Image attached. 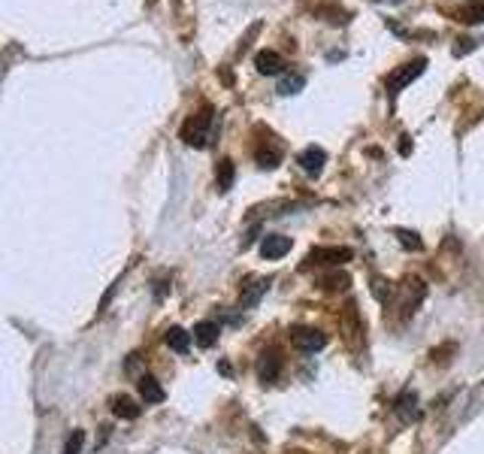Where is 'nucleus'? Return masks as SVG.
<instances>
[{
  "mask_svg": "<svg viewBox=\"0 0 484 454\" xmlns=\"http://www.w3.org/2000/svg\"><path fill=\"white\" fill-rule=\"evenodd\" d=\"M209 127H212V106H203L200 112H194V116L182 125V140H185L188 146L203 149L209 140Z\"/></svg>",
  "mask_w": 484,
  "mask_h": 454,
  "instance_id": "1",
  "label": "nucleus"
},
{
  "mask_svg": "<svg viewBox=\"0 0 484 454\" xmlns=\"http://www.w3.org/2000/svg\"><path fill=\"white\" fill-rule=\"evenodd\" d=\"M424 67H427V61L424 58H415V61H406V64H399L397 70L388 76V94H397L399 88H406L412 79H418L424 73Z\"/></svg>",
  "mask_w": 484,
  "mask_h": 454,
  "instance_id": "2",
  "label": "nucleus"
},
{
  "mask_svg": "<svg viewBox=\"0 0 484 454\" xmlns=\"http://www.w3.org/2000/svg\"><path fill=\"white\" fill-rule=\"evenodd\" d=\"M309 263H330V267H339V263L351 261V248L345 246H330V248H312L306 257Z\"/></svg>",
  "mask_w": 484,
  "mask_h": 454,
  "instance_id": "3",
  "label": "nucleus"
},
{
  "mask_svg": "<svg viewBox=\"0 0 484 454\" xmlns=\"http://www.w3.org/2000/svg\"><path fill=\"white\" fill-rule=\"evenodd\" d=\"M291 343H294V348H300V352H318V348H324L327 336L315 327H297L291 333Z\"/></svg>",
  "mask_w": 484,
  "mask_h": 454,
  "instance_id": "4",
  "label": "nucleus"
},
{
  "mask_svg": "<svg viewBox=\"0 0 484 454\" xmlns=\"http://www.w3.org/2000/svg\"><path fill=\"white\" fill-rule=\"evenodd\" d=\"M291 252V237H282V233H267L261 242V255L267 257V261H278V257H285Z\"/></svg>",
  "mask_w": 484,
  "mask_h": 454,
  "instance_id": "5",
  "label": "nucleus"
},
{
  "mask_svg": "<svg viewBox=\"0 0 484 454\" xmlns=\"http://www.w3.org/2000/svg\"><path fill=\"white\" fill-rule=\"evenodd\" d=\"M297 164L302 166V173H309V176H318V173L324 170V164H327V155H324V149L309 146V149H302V151H300Z\"/></svg>",
  "mask_w": 484,
  "mask_h": 454,
  "instance_id": "6",
  "label": "nucleus"
},
{
  "mask_svg": "<svg viewBox=\"0 0 484 454\" xmlns=\"http://www.w3.org/2000/svg\"><path fill=\"white\" fill-rule=\"evenodd\" d=\"M254 67H257V73H263V76H276V73H282L285 61H282L278 52L263 49V52H257V55H254Z\"/></svg>",
  "mask_w": 484,
  "mask_h": 454,
  "instance_id": "7",
  "label": "nucleus"
},
{
  "mask_svg": "<svg viewBox=\"0 0 484 454\" xmlns=\"http://www.w3.org/2000/svg\"><path fill=\"white\" fill-rule=\"evenodd\" d=\"M136 388H140V397L146 400V403H164V397H166L155 376H142L140 382H136Z\"/></svg>",
  "mask_w": 484,
  "mask_h": 454,
  "instance_id": "8",
  "label": "nucleus"
},
{
  "mask_svg": "<svg viewBox=\"0 0 484 454\" xmlns=\"http://www.w3.org/2000/svg\"><path fill=\"white\" fill-rule=\"evenodd\" d=\"M278 369H282V360L276 358V354H263L261 360H257V376L263 378V382H276L278 378Z\"/></svg>",
  "mask_w": 484,
  "mask_h": 454,
  "instance_id": "9",
  "label": "nucleus"
},
{
  "mask_svg": "<svg viewBox=\"0 0 484 454\" xmlns=\"http://www.w3.org/2000/svg\"><path fill=\"white\" fill-rule=\"evenodd\" d=\"M218 333H221V327H218L215 321H200V324L194 327V339H197V343H200L203 348H209V345H215Z\"/></svg>",
  "mask_w": 484,
  "mask_h": 454,
  "instance_id": "10",
  "label": "nucleus"
},
{
  "mask_svg": "<svg viewBox=\"0 0 484 454\" xmlns=\"http://www.w3.org/2000/svg\"><path fill=\"white\" fill-rule=\"evenodd\" d=\"M233 176H236V166H233V161H218L215 166V182H218V191H230L233 188Z\"/></svg>",
  "mask_w": 484,
  "mask_h": 454,
  "instance_id": "11",
  "label": "nucleus"
},
{
  "mask_svg": "<svg viewBox=\"0 0 484 454\" xmlns=\"http://www.w3.org/2000/svg\"><path fill=\"white\" fill-rule=\"evenodd\" d=\"M164 339H166V345H170L173 352H179V354H185L188 348H191V333L182 330V327H170Z\"/></svg>",
  "mask_w": 484,
  "mask_h": 454,
  "instance_id": "12",
  "label": "nucleus"
},
{
  "mask_svg": "<svg viewBox=\"0 0 484 454\" xmlns=\"http://www.w3.org/2000/svg\"><path fill=\"white\" fill-rule=\"evenodd\" d=\"M112 412H116L118 418H124V421L140 418V406H136L131 397H116V400H112Z\"/></svg>",
  "mask_w": 484,
  "mask_h": 454,
  "instance_id": "13",
  "label": "nucleus"
},
{
  "mask_svg": "<svg viewBox=\"0 0 484 454\" xmlns=\"http://www.w3.org/2000/svg\"><path fill=\"white\" fill-rule=\"evenodd\" d=\"M267 288H270V279H257V282H252L245 291H242V306H245V309L254 306V303L267 294Z\"/></svg>",
  "mask_w": 484,
  "mask_h": 454,
  "instance_id": "14",
  "label": "nucleus"
},
{
  "mask_svg": "<svg viewBox=\"0 0 484 454\" xmlns=\"http://www.w3.org/2000/svg\"><path fill=\"white\" fill-rule=\"evenodd\" d=\"M460 19H463L466 25H478V21H484V0H469L466 6H460Z\"/></svg>",
  "mask_w": 484,
  "mask_h": 454,
  "instance_id": "15",
  "label": "nucleus"
},
{
  "mask_svg": "<svg viewBox=\"0 0 484 454\" xmlns=\"http://www.w3.org/2000/svg\"><path fill=\"white\" fill-rule=\"evenodd\" d=\"M415 406H418V397H415V393H403V397H399L397 400V415H399V418H403V421H408V418H412V415L415 412H418V409H415Z\"/></svg>",
  "mask_w": 484,
  "mask_h": 454,
  "instance_id": "16",
  "label": "nucleus"
},
{
  "mask_svg": "<svg viewBox=\"0 0 484 454\" xmlns=\"http://www.w3.org/2000/svg\"><path fill=\"white\" fill-rule=\"evenodd\" d=\"M278 161H282V151H278V149H267V146L257 149V164H261V166L272 170V166H278Z\"/></svg>",
  "mask_w": 484,
  "mask_h": 454,
  "instance_id": "17",
  "label": "nucleus"
},
{
  "mask_svg": "<svg viewBox=\"0 0 484 454\" xmlns=\"http://www.w3.org/2000/svg\"><path fill=\"white\" fill-rule=\"evenodd\" d=\"M306 85V79H302L300 73H294V76H285L282 82H278V94H297V91Z\"/></svg>",
  "mask_w": 484,
  "mask_h": 454,
  "instance_id": "18",
  "label": "nucleus"
},
{
  "mask_svg": "<svg viewBox=\"0 0 484 454\" xmlns=\"http://www.w3.org/2000/svg\"><path fill=\"white\" fill-rule=\"evenodd\" d=\"M348 282H351V279L345 276V272H333V276H324V288H327V291H345L348 288Z\"/></svg>",
  "mask_w": 484,
  "mask_h": 454,
  "instance_id": "19",
  "label": "nucleus"
},
{
  "mask_svg": "<svg viewBox=\"0 0 484 454\" xmlns=\"http://www.w3.org/2000/svg\"><path fill=\"white\" fill-rule=\"evenodd\" d=\"M82 445H85V433H82V430H73V436L67 439V445H64V454H82Z\"/></svg>",
  "mask_w": 484,
  "mask_h": 454,
  "instance_id": "20",
  "label": "nucleus"
},
{
  "mask_svg": "<svg viewBox=\"0 0 484 454\" xmlns=\"http://www.w3.org/2000/svg\"><path fill=\"white\" fill-rule=\"evenodd\" d=\"M397 237H399V242H403L406 248H415V252H421V248H424V242L418 239V233H412V230H397Z\"/></svg>",
  "mask_w": 484,
  "mask_h": 454,
  "instance_id": "21",
  "label": "nucleus"
}]
</instances>
